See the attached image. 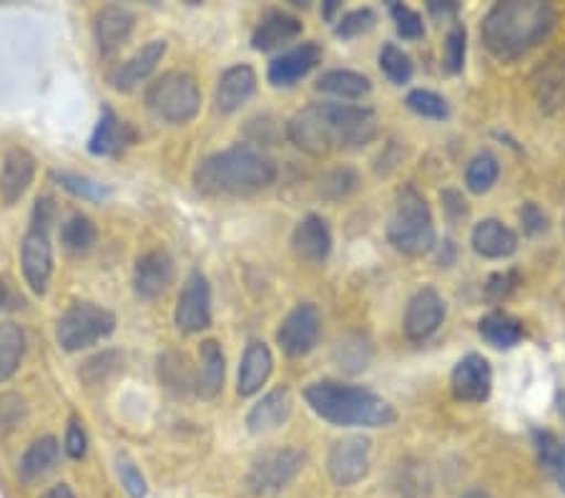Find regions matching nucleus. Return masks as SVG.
Wrapping results in <instances>:
<instances>
[{
  "instance_id": "1",
  "label": "nucleus",
  "mask_w": 565,
  "mask_h": 498,
  "mask_svg": "<svg viewBox=\"0 0 565 498\" xmlns=\"http://www.w3.org/2000/svg\"><path fill=\"white\" fill-rule=\"evenodd\" d=\"M287 136L297 149L312 157L367 147L377 136V114L367 106L309 104L287 124Z\"/></svg>"
},
{
  "instance_id": "2",
  "label": "nucleus",
  "mask_w": 565,
  "mask_h": 498,
  "mask_svg": "<svg viewBox=\"0 0 565 498\" xmlns=\"http://www.w3.org/2000/svg\"><path fill=\"white\" fill-rule=\"evenodd\" d=\"M558 23V11L543 0H503L482 18L480 35L498 61H518L537 49Z\"/></svg>"
},
{
  "instance_id": "3",
  "label": "nucleus",
  "mask_w": 565,
  "mask_h": 498,
  "mask_svg": "<svg viewBox=\"0 0 565 498\" xmlns=\"http://www.w3.org/2000/svg\"><path fill=\"white\" fill-rule=\"evenodd\" d=\"M277 181V165L249 144H236L206 157L194 169V184L206 197H249Z\"/></svg>"
},
{
  "instance_id": "4",
  "label": "nucleus",
  "mask_w": 565,
  "mask_h": 498,
  "mask_svg": "<svg viewBox=\"0 0 565 498\" xmlns=\"http://www.w3.org/2000/svg\"><path fill=\"white\" fill-rule=\"evenodd\" d=\"M305 401L317 418L340 428H387L397 421V411L387 398L362 385L319 380L307 385Z\"/></svg>"
},
{
  "instance_id": "5",
  "label": "nucleus",
  "mask_w": 565,
  "mask_h": 498,
  "mask_svg": "<svg viewBox=\"0 0 565 498\" xmlns=\"http://www.w3.org/2000/svg\"><path fill=\"white\" fill-rule=\"evenodd\" d=\"M387 240L405 257H423L435 250L437 232L433 210L415 187H399L387 220Z\"/></svg>"
},
{
  "instance_id": "6",
  "label": "nucleus",
  "mask_w": 565,
  "mask_h": 498,
  "mask_svg": "<svg viewBox=\"0 0 565 498\" xmlns=\"http://www.w3.org/2000/svg\"><path fill=\"white\" fill-rule=\"evenodd\" d=\"M146 106L157 119L167 124H189L202 108V91L186 71H167L146 91Z\"/></svg>"
},
{
  "instance_id": "7",
  "label": "nucleus",
  "mask_w": 565,
  "mask_h": 498,
  "mask_svg": "<svg viewBox=\"0 0 565 498\" xmlns=\"http://www.w3.org/2000/svg\"><path fill=\"white\" fill-rule=\"evenodd\" d=\"M114 330L116 317L111 310L90 303H76L61 315L56 325V340L66 352H78L96 346L98 340L108 338Z\"/></svg>"
},
{
  "instance_id": "8",
  "label": "nucleus",
  "mask_w": 565,
  "mask_h": 498,
  "mask_svg": "<svg viewBox=\"0 0 565 498\" xmlns=\"http://www.w3.org/2000/svg\"><path fill=\"white\" fill-rule=\"evenodd\" d=\"M307 456L299 448H271L262 451L252 460L247 486L254 496H275L285 491L287 486L297 481V476L305 470Z\"/></svg>"
},
{
  "instance_id": "9",
  "label": "nucleus",
  "mask_w": 565,
  "mask_h": 498,
  "mask_svg": "<svg viewBox=\"0 0 565 498\" xmlns=\"http://www.w3.org/2000/svg\"><path fill=\"white\" fill-rule=\"evenodd\" d=\"M372 466V441L362 433L337 438L330 453H327V474L332 484L340 488H350L362 484L370 476Z\"/></svg>"
},
{
  "instance_id": "10",
  "label": "nucleus",
  "mask_w": 565,
  "mask_h": 498,
  "mask_svg": "<svg viewBox=\"0 0 565 498\" xmlns=\"http://www.w3.org/2000/svg\"><path fill=\"white\" fill-rule=\"evenodd\" d=\"M322 338V312L312 303H302L281 320L277 330L279 348L289 358H305L317 348Z\"/></svg>"
},
{
  "instance_id": "11",
  "label": "nucleus",
  "mask_w": 565,
  "mask_h": 498,
  "mask_svg": "<svg viewBox=\"0 0 565 498\" xmlns=\"http://www.w3.org/2000/svg\"><path fill=\"white\" fill-rule=\"evenodd\" d=\"M174 320L177 328L186 335L202 332L212 325V287L199 269L191 272L181 287Z\"/></svg>"
},
{
  "instance_id": "12",
  "label": "nucleus",
  "mask_w": 565,
  "mask_h": 498,
  "mask_svg": "<svg viewBox=\"0 0 565 498\" xmlns=\"http://www.w3.org/2000/svg\"><path fill=\"white\" fill-rule=\"evenodd\" d=\"M450 391L460 403H486L493 393V368L480 352H468L450 373Z\"/></svg>"
},
{
  "instance_id": "13",
  "label": "nucleus",
  "mask_w": 565,
  "mask_h": 498,
  "mask_svg": "<svg viewBox=\"0 0 565 498\" xmlns=\"http://www.w3.org/2000/svg\"><path fill=\"white\" fill-rule=\"evenodd\" d=\"M23 277L35 295H45L53 275V247L49 237V226L31 224L29 234L21 244Z\"/></svg>"
},
{
  "instance_id": "14",
  "label": "nucleus",
  "mask_w": 565,
  "mask_h": 498,
  "mask_svg": "<svg viewBox=\"0 0 565 498\" xmlns=\"http://www.w3.org/2000/svg\"><path fill=\"white\" fill-rule=\"evenodd\" d=\"M445 320V300L435 287H423L409 297L407 310H405V335L407 340L423 342L433 338Z\"/></svg>"
},
{
  "instance_id": "15",
  "label": "nucleus",
  "mask_w": 565,
  "mask_h": 498,
  "mask_svg": "<svg viewBox=\"0 0 565 498\" xmlns=\"http://www.w3.org/2000/svg\"><path fill=\"white\" fill-rule=\"evenodd\" d=\"M322 61V45L317 41H307L299 43L295 49H289L269 63L267 68V78L271 86L277 88H289L295 86L297 81H302L305 76L312 74V71L319 66Z\"/></svg>"
},
{
  "instance_id": "16",
  "label": "nucleus",
  "mask_w": 565,
  "mask_h": 498,
  "mask_svg": "<svg viewBox=\"0 0 565 498\" xmlns=\"http://www.w3.org/2000/svg\"><path fill=\"white\" fill-rule=\"evenodd\" d=\"M174 279V259L167 250H151L136 259L134 293L141 300H159Z\"/></svg>"
},
{
  "instance_id": "17",
  "label": "nucleus",
  "mask_w": 565,
  "mask_h": 498,
  "mask_svg": "<svg viewBox=\"0 0 565 498\" xmlns=\"http://www.w3.org/2000/svg\"><path fill=\"white\" fill-rule=\"evenodd\" d=\"M291 413H295V395L287 385H279L252 405L247 428L252 436H267V433L279 431L291 418Z\"/></svg>"
},
{
  "instance_id": "18",
  "label": "nucleus",
  "mask_w": 565,
  "mask_h": 498,
  "mask_svg": "<svg viewBox=\"0 0 565 498\" xmlns=\"http://www.w3.org/2000/svg\"><path fill=\"white\" fill-rule=\"evenodd\" d=\"M291 250L307 265H322L332 252V232L319 214H307L291 232Z\"/></svg>"
},
{
  "instance_id": "19",
  "label": "nucleus",
  "mask_w": 565,
  "mask_h": 498,
  "mask_svg": "<svg viewBox=\"0 0 565 498\" xmlns=\"http://www.w3.org/2000/svg\"><path fill=\"white\" fill-rule=\"evenodd\" d=\"M257 91V74L247 63H239V66L226 68L222 78H218L216 91H214V104L218 114H234L249 102Z\"/></svg>"
},
{
  "instance_id": "20",
  "label": "nucleus",
  "mask_w": 565,
  "mask_h": 498,
  "mask_svg": "<svg viewBox=\"0 0 565 498\" xmlns=\"http://www.w3.org/2000/svg\"><path fill=\"white\" fill-rule=\"evenodd\" d=\"M35 177V159L33 153L25 149H11L3 159V169H0V202L15 204L29 187L33 184Z\"/></svg>"
},
{
  "instance_id": "21",
  "label": "nucleus",
  "mask_w": 565,
  "mask_h": 498,
  "mask_svg": "<svg viewBox=\"0 0 565 498\" xmlns=\"http://www.w3.org/2000/svg\"><path fill=\"white\" fill-rule=\"evenodd\" d=\"M472 250L486 259H508L518 252V234L500 220H482L472 226Z\"/></svg>"
},
{
  "instance_id": "22",
  "label": "nucleus",
  "mask_w": 565,
  "mask_h": 498,
  "mask_svg": "<svg viewBox=\"0 0 565 498\" xmlns=\"http://www.w3.org/2000/svg\"><path fill=\"white\" fill-rule=\"evenodd\" d=\"M167 53V41H149L134 53L129 61H124L111 74V86L116 91H134L141 81L149 78Z\"/></svg>"
},
{
  "instance_id": "23",
  "label": "nucleus",
  "mask_w": 565,
  "mask_h": 498,
  "mask_svg": "<svg viewBox=\"0 0 565 498\" xmlns=\"http://www.w3.org/2000/svg\"><path fill=\"white\" fill-rule=\"evenodd\" d=\"M136 141V131L131 124L118 119L111 106H102V116H98V124L90 136L88 149L96 157H114V153L124 151Z\"/></svg>"
},
{
  "instance_id": "24",
  "label": "nucleus",
  "mask_w": 565,
  "mask_h": 498,
  "mask_svg": "<svg viewBox=\"0 0 565 498\" xmlns=\"http://www.w3.org/2000/svg\"><path fill=\"white\" fill-rule=\"evenodd\" d=\"M275 370V356L264 342H249L239 362V380H236V393L242 398L257 395Z\"/></svg>"
},
{
  "instance_id": "25",
  "label": "nucleus",
  "mask_w": 565,
  "mask_h": 498,
  "mask_svg": "<svg viewBox=\"0 0 565 498\" xmlns=\"http://www.w3.org/2000/svg\"><path fill=\"white\" fill-rule=\"evenodd\" d=\"M302 35V21L285 11H267L252 33L254 51H275Z\"/></svg>"
},
{
  "instance_id": "26",
  "label": "nucleus",
  "mask_w": 565,
  "mask_h": 498,
  "mask_svg": "<svg viewBox=\"0 0 565 498\" xmlns=\"http://www.w3.org/2000/svg\"><path fill=\"white\" fill-rule=\"evenodd\" d=\"M224 373H226V360H224L222 346H218L216 340H204L202 350H199V368H196V383H194L196 395H202L204 401L216 398L222 393Z\"/></svg>"
},
{
  "instance_id": "27",
  "label": "nucleus",
  "mask_w": 565,
  "mask_h": 498,
  "mask_svg": "<svg viewBox=\"0 0 565 498\" xmlns=\"http://www.w3.org/2000/svg\"><path fill=\"white\" fill-rule=\"evenodd\" d=\"M136 18L124 6H106L102 13L96 15V41L98 51L114 53L118 45L129 39L134 31Z\"/></svg>"
},
{
  "instance_id": "28",
  "label": "nucleus",
  "mask_w": 565,
  "mask_h": 498,
  "mask_svg": "<svg viewBox=\"0 0 565 498\" xmlns=\"http://www.w3.org/2000/svg\"><path fill=\"white\" fill-rule=\"evenodd\" d=\"M478 332L480 338L495 350H513L525 335L523 322L518 320L515 315L503 312V310H495V312H488L486 317H480Z\"/></svg>"
},
{
  "instance_id": "29",
  "label": "nucleus",
  "mask_w": 565,
  "mask_h": 498,
  "mask_svg": "<svg viewBox=\"0 0 565 498\" xmlns=\"http://www.w3.org/2000/svg\"><path fill=\"white\" fill-rule=\"evenodd\" d=\"M317 91L342 98V102H362L364 96L372 94V81L364 74H358V71L334 68L319 76Z\"/></svg>"
},
{
  "instance_id": "30",
  "label": "nucleus",
  "mask_w": 565,
  "mask_h": 498,
  "mask_svg": "<svg viewBox=\"0 0 565 498\" xmlns=\"http://www.w3.org/2000/svg\"><path fill=\"white\" fill-rule=\"evenodd\" d=\"M56 460H58V441L53 436L35 438L21 458V476L25 481L43 478L45 474H51V470L56 468Z\"/></svg>"
},
{
  "instance_id": "31",
  "label": "nucleus",
  "mask_w": 565,
  "mask_h": 498,
  "mask_svg": "<svg viewBox=\"0 0 565 498\" xmlns=\"http://www.w3.org/2000/svg\"><path fill=\"white\" fill-rule=\"evenodd\" d=\"M25 352V335L15 322H0V383L15 375Z\"/></svg>"
},
{
  "instance_id": "32",
  "label": "nucleus",
  "mask_w": 565,
  "mask_h": 498,
  "mask_svg": "<svg viewBox=\"0 0 565 498\" xmlns=\"http://www.w3.org/2000/svg\"><path fill=\"white\" fill-rule=\"evenodd\" d=\"M533 443H535L541 466L548 470V474L555 478V484L565 491V443L555 438L551 431H541V428L533 431Z\"/></svg>"
},
{
  "instance_id": "33",
  "label": "nucleus",
  "mask_w": 565,
  "mask_h": 498,
  "mask_svg": "<svg viewBox=\"0 0 565 498\" xmlns=\"http://www.w3.org/2000/svg\"><path fill=\"white\" fill-rule=\"evenodd\" d=\"M500 177V161L495 153L480 151L468 161L465 167V187L470 189L472 194H488L490 189L495 187Z\"/></svg>"
},
{
  "instance_id": "34",
  "label": "nucleus",
  "mask_w": 565,
  "mask_h": 498,
  "mask_svg": "<svg viewBox=\"0 0 565 498\" xmlns=\"http://www.w3.org/2000/svg\"><path fill=\"white\" fill-rule=\"evenodd\" d=\"M159 378L161 383L179 395L194 391L196 375L191 373L189 360L179 352H167V356L159 358Z\"/></svg>"
},
{
  "instance_id": "35",
  "label": "nucleus",
  "mask_w": 565,
  "mask_h": 498,
  "mask_svg": "<svg viewBox=\"0 0 565 498\" xmlns=\"http://www.w3.org/2000/svg\"><path fill=\"white\" fill-rule=\"evenodd\" d=\"M561 63H545V66L537 71V78L533 81L535 96L543 108H555L565 98V74Z\"/></svg>"
},
{
  "instance_id": "36",
  "label": "nucleus",
  "mask_w": 565,
  "mask_h": 498,
  "mask_svg": "<svg viewBox=\"0 0 565 498\" xmlns=\"http://www.w3.org/2000/svg\"><path fill=\"white\" fill-rule=\"evenodd\" d=\"M334 360L337 365L342 370H348V373H360L370 365L372 360V346L367 338H362V335H348V338H342L337 342L334 348Z\"/></svg>"
},
{
  "instance_id": "37",
  "label": "nucleus",
  "mask_w": 565,
  "mask_h": 498,
  "mask_svg": "<svg viewBox=\"0 0 565 498\" xmlns=\"http://www.w3.org/2000/svg\"><path fill=\"white\" fill-rule=\"evenodd\" d=\"M96 237H98L96 226L86 214H73L61 226L63 244H66L68 252H76V255H81V252H88L90 247H94Z\"/></svg>"
},
{
  "instance_id": "38",
  "label": "nucleus",
  "mask_w": 565,
  "mask_h": 498,
  "mask_svg": "<svg viewBox=\"0 0 565 498\" xmlns=\"http://www.w3.org/2000/svg\"><path fill=\"white\" fill-rule=\"evenodd\" d=\"M380 68H382V74H385L395 86L409 84V81H413V74H415L413 59H409L407 53L395 43L382 45Z\"/></svg>"
},
{
  "instance_id": "39",
  "label": "nucleus",
  "mask_w": 565,
  "mask_h": 498,
  "mask_svg": "<svg viewBox=\"0 0 565 498\" xmlns=\"http://www.w3.org/2000/svg\"><path fill=\"white\" fill-rule=\"evenodd\" d=\"M405 104H407L409 112L423 116V119L443 121V119H448V116H450L448 98L435 94V91H430V88H413L405 96Z\"/></svg>"
},
{
  "instance_id": "40",
  "label": "nucleus",
  "mask_w": 565,
  "mask_h": 498,
  "mask_svg": "<svg viewBox=\"0 0 565 498\" xmlns=\"http://www.w3.org/2000/svg\"><path fill=\"white\" fill-rule=\"evenodd\" d=\"M121 365H124V358L118 356V352L108 350V352H102V356L86 360L78 375L84 378V383L88 388H102L118 373V370H121Z\"/></svg>"
},
{
  "instance_id": "41",
  "label": "nucleus",
  "mask_w": 565,
  "mask_h": 498,
  "mask_svg": "<svg viewBox=\"0 0 565 498\" xmlns=\"http://www.w3.org/2000/svg\"><path fill=\"white\" fill-rule=\"evenodd\" d=\"M53 177H56V181L63 189H66V192H71L73 197L88 199V202H106V199L111 197V189L96 179L71 174V171H56Z\"/></svg>"
},
{
  "instance_id": "42",
  "label": "nucleus",
  "mask_w": 565,
  "mask_h": 498,
  "mask_svg": "<svg viewBox=\"0 0 565 498\" xmlns=\"http://www.w3.org/2000/svg\"><path fill=\"white\" fill-rule=\"evenodd\" d=\"M465 53H468V31L462 23H455L445 35V49H443V68L445 74L458 76L465 68Z\"/></svg>"
},
{
  "instance_id": "43",
  "label": "nucleus",
  "mask_w": 565,
  "mask_h": 498,
  "mask_svg": "<svg viewBox=\"0 0 565 498\" xmlns=\"http://www.w3.org/2000/svg\"><path fill=\"white\" fill-rule=\"evenodd\" d=\"M377 25V13L372 8H358V11L344 13L340 21H334V35L337 39L352 41L360 35L370 33Z\"/></svg>"
},
{
  "instance_id": "44",
  "label": "nucleus",
  "mask_w": 565,
  "mask_h": 498,
  "mask_svg": "<svg viewBox=\"0 0 565 498\" xmlns=\"http://www.w3.org/2000/svg\"><path fill=\"white\" fill-rule=\"evenodd\" d=\"M399 498H430V478L423 464H405L399 466L397 481Z\"/></svg>"
},
{
  "instance_id": "45",
  "label": "nucleus",
  "mask_w": 565,
  "mask_h": 498,
  "mask_svg": "<svg viewBox=\"0 0 565 498\" xmlns=\"http://www.w3.org/2000/svg\"><path fill=\"white\" fill-rule=\"evenodd\" d=\"M387 8H390L392 21H395V25H397V33L403 35L405 41L423 39V35H425V23H423V15L420 13L413 11V8L405 6V3H399V0H390Z\"/></svg>"
},
{
  "instance_id": "46",
  "label": "nucleus",
  "mask_w": 565,
  "mask_h": 498,
  "mask_svg": "<svg viewBox=\"0 0 565 498\" xmlns=\"http://www.w3.org/2000/svg\"><path fill=\"white\" fill-rule=\"evenodd\" d=\"M358 187H360V177L352 167H337L322 179V194L327 199H332V202L350 197Z\"/></svg>"
},
{
  "instance_id": "47",
  "label": "nucleus",
  "mask_w": 565,
  "mask_h": 498,
  "mask_svg": "<svg viewBox=\"0 0 565 498\" xmlns=\"http://www.w3.org/2000/svg\"><path fill=\"white\" fill-rule=\"evenodd\" d=\"M518 285H521V272L515 267L505 272H495V275H490L486 283V297L493 303L508 300V297L518 289Z\"/></svg>"
},
{
  "instance_id": "48",
  "label": "nucleus",
  "mask_w": 565,
  "mask_h": 498,
  "mask_svg": "<svg viewBox=\"0 0 565 498\" xmlns=\"http://www.w3.org/2000/svg\"><path fill=\"white\" fill-rule=\"evenodd\" d=\"M116 468H118V478H121V486L126 488V494L131 498H146V478L141 476V470L136 468L134 460L129 456H118L116 460Z\"/></svg>"
},
{
  "instance_id": "49",
  "label": "nucleus",
  "mask_w": 565,
  "mask_h": 498,
  "mask_svg": "<svg viewBox=\"0 0 565 498\" xmlns=\"http://www.w3.org/2000/svg\"><path fill=\"white\" fill-rule=\"evenodd\" d=\"M23 415H25L23 398H18L13 393L0 395V433L13 431L15 425L23 421Z\"/></svg>"
},
{
  "instance_id": "50",
  "label": "nucleus",
  "mask_w": 565,
  "mask_h": 498,
  "mask_svg": "<svg viewBox=\"0 0 565 498\" xmlns=\"http://www.w3.org/2000/svg\"><path fill=\"white\" fill-rule=\"evenodd\" d=\"M518 214H521V224L525 234H531V237L548 230V214H545L535 202H525Z\"/></svg>"
},
{
  "instance_id": "51",
  "label": "nucleus",
  "mask_w": 565,
  "mask_h": 498,
  "mask_svg": "<svg viewBox=\"0 0 565 498\" xmlns=\"http://www.w3.org/2000/svg\"><path fill=\"white\" fill-rule=\"evenodd\" d=\"M86 446H88V438H86L84 423L78 418H71L68 431H66V453L71 458H84Z\"/></svg>"
},
{
  "instance_id": "52",
  "label": "nucleus",
  "mask_w": 565,
  "mask_h": 498,
  "mask_svg": "<svg viewBox=\"0 0 565 498\" xmlns=\"http://www.w3.org/2000/svg\"><path fill=\"white\" fill-rule=\"evenodd\" d=\"M427 11H430L435 18L458 15L460 3H458V0H430V3H427Z\"/></svg>"
},
{
  "instance_id": "53",
  "label": "nucleus",
  "mask_w": 565,
  "mask_h": 498,
  "mask_svg": "<svg viewBox=\"0 0 565 498\" xmlns=\"http://www.w3.org/2000/svg\"><path fill=\"white\" fill-rule=\"evenodd\" d=\"M18 305L21 303H18V297L11 293V287L0 279V310H13V307H18Z\"/></svg>"
},
{
  "instance_id": "54",
  "label": "nucleus",
  "mask_w": 565,
  "mask_h": 498,
  "mask_svg": "<svg viewBox=\"0 0 565 498\" xmlns=\"http://www.w3.org/2000/svg\"><path fill=\"white\" fill-rule=\"evenodd\" d=\"M41 498H76V494L71 491V486L58 484V486H53L51 491H45Z\"/></svg>"
},
{
  "instance_id": "55",
  "label": "nucleus",
  "mask_w": 565,
  "mask_h": 498,
  "mask_svg": "<svg viewBox=\"0 0 565 498\" xmlns=\"http://www.w3.org/2000/svg\"><path fill=\"white\" fill-rule=\"evenodd\" d=\"M340 8H342L340 0H327L324 8H322V15L327 18V21H332V23H334V13L340 11Z\"/></svg>"
},
{
  "instance_id": "56",
  "label": "nucleus",
  "mask_w": 565,
  "mask_h": 498,
  "mask_svg": "<svg viewBox=\"0 0 565 498\" xmlns=\"http://www.w3.org/2000/svg\"><path fill=\"white\" fill-rule=\"evenodd\" d=\"M460 498H493L488 491H482V488H468Z\"/></svg>"
}]
</instances>
